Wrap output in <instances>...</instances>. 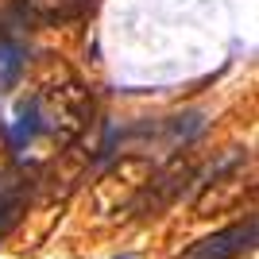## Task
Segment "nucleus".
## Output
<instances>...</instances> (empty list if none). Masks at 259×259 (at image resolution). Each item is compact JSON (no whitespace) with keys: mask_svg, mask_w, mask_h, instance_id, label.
<instances>
[{"mask_svg":"<svg viewBox=\"0 0 259 259\" xmlns=\"http://www.w3.org/2000/svg\"><path fill=\"white\" fill-rule=\"evenodd\" d=\"M155 178V166L151 159H143V155H128V159H120L112 170L93 186V201H105L108 194H116L108 201V209H120V205H136V197L147 190V182Z\"/></svg>","mask_w":259,"mask_h":259,"instance_id":"f257e3e1","label":"nucleus"},{"mask_svg":"<svg viewBox=\"0 0 259 259\" xmlns=\"http://www.w3.org/2000/svg\"><path fill=\"white\" fill-rule=\"evenodd\" d=\"M251 240H255V221H244V225H232L225 232L197 240L182 259H236L244 248H251Z\"/></svg>","mask_w":259,"mask_h":259,"instance_id":"f03ea898","label":"nucleus"},{"mask_svg":"<svg viewBox=\"0 0 259 259\" xmlns=\"http://www.w3.org/2000/svg\"><path fill=\"white\" fill-rule=\"evenodd\" d=\"M85 8H89V0H16V12H20L27 23H39V27L70 23Z\"/></svg>","mask_w":259,"mask_h":259,"instance_id":"7ed1b4c3","label":"nucleus"},{"mask_svg":"<svg viewBox=\"0 0 259 259\" xmlns=\"http://www.w3.org/2000/svg\"><path fill=\"white\" fill-rule=\"evenodd\" d=\"M23 70H27V47L0 27V89H12Z\"/></svg>","mask_w":259,"mask_h":259,"instance_id":"20e7f679","label":"nucleus"},{"mask_svg":"<svg viewBox=\"0 0 259 259\" xmlns=\"http://www.w3.org/2000/svg\"><path fill=\"white\" fill-rule=\"evenodd\" d=\"M205 128V120H201V112H186V116H174V124H170V140L178 143V140H194L197 132Z\"/></svg>","mask_w":259,"mask_h":259,"instance_id":"39448f33","label":"nucleus"},{"mask_svg":"<svg viewBox=\"0 0 259 259\" xmlns=\"http://www.w3.org/2000/svg\"><path fill=\"white\" fill-rule=\"evenodd\" d=\"M16 209H20V194H16L12 186H0V232H4V228L12 225Z\"/></svg>","mask_w":259,"mask_h":259,"instance_id":"423d86ee","label":"nucleus"},{"mask_svg":"<svg viewBox=\"0 0 259 259\" xmlns=\"http://www.w3.org/2000/svg\"><path fill=\"white\" fill-rule=\"evenodd\" d=\"M120 259H132V255H120Z\"/></svg>","mask_w":259,"mask_h":259,"instance_id":"0eeeda50","label":"nucleus"}]
</instances>
